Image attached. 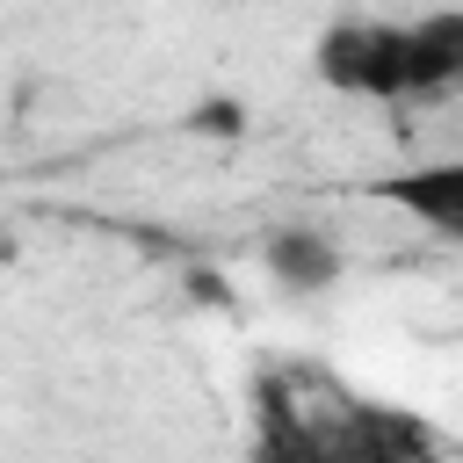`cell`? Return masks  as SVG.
Masks as SVG:
<instances>
[{
    "label": "cell",
    "instance_id": "obj_4",
    "mask_svg": "<svg viewBox=\"0 0 463 463\" xmlns=\"http://www.w3.org/2000/svg\"><path fill=\"white\" fill-rule=\"evenodd\" d=\"M383 195H391V203H405L412 217H427L441 239H456V232H463V166H420V174L391 181Z\"/></svg>",
    "mask_w": 463,
    "mask_h": 463
},
{
    "label": "cell",
    "instance_id": "obj_2",
    "mask_svg": "<svg viewBox=\"0 0 463 463\" xmlns=\"http://www.w3.org/2000/svg\"><path fill=\"white\" fill-rule=\"evenodd\" d=\"M318 80L340 94L369 101H412L434 94L463 72V14H427V22H369L347 14L318 36Z\"/></svg>",
    "mask_w": 463,
    "mask_h": 463
},
{
    "label": "cell",
    "instance_id": "obj_5",
    "mask_svg": "<svg viewBox=\"0 0 463 463\" xmlns=\"http://www.w3.org/2000/svg\"><path fill=\"white\" fill-rule=\"evenodd\" d=\"M0 246H7V224H0Z\"/></svg>",
    "mask_w": 463,
    "mask_h": 463
},
{
    "label": "cell",
    "instance_id": "obj_3",
    "mask_svg": "<svg viewBox=\"0 0 463 463\" xmlns=\"http://www.w3.org/2000/svg\"><path fill=\"white\" fill-rule=\"evenodd\" d=\"M268 275H275L289 297H318V289L340 282V246H333L326 232H311V224H289V232L268 239Z\"/></svg>",
    "mask_w": 463,
    "mask_h": 463
},
{
    "label": "cell",
    "instance_id": "obj_1",
    "mask_svg": "<svg viewBox=\"0 0 463 463\" xmlns=\"http://www.w3.org/2000/svg\"><path fill=\"white\" fill-rule=\"evenodd\" d=\"M253 456L260 463H449L420 420L340 391L326 369H268L253 383Z\"/></svg>",
    "mask_w": 463,
    "mask_h": 463
}]
</instances>
